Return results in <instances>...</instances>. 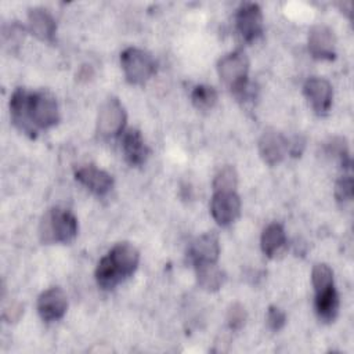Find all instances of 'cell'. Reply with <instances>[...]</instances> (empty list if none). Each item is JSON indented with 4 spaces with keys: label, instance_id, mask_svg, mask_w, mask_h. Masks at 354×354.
<instances>
[{
    "label": "cell",
    "instance_id": "cell-3",
    "mask_svg": "<svg viewBox=\"0 0 354 354\" xmlns=\"http://www.w3.org/2000/svg\"><path fill=\"white\" fill-rule=\"evenodd\" d=\"M39 234L44 243H68L77 234V220L68 209H50L40 221Z\"/></svg>",
    "mask_w": 354,
    "mask_h": 354
},
{
    "label": "cell",
    "instance_id": "cell-14",
    "mask_svg": "<svg viewBox=\"0 0 354 354\" xmlns=\"http://www.w3.org/2000/svg\"><path fill=\"white\" fill-rule=\"evenodd\" d=\"M75 178L88 191L100 196L108 194L113 187L112 176L108 171L98 169L93 165L79 167L75 171Z\"/></svg>",
    "mask_w": 354,
    "mask_h": 354
},
{
    "label": "cell",
    "instance_id": "cell-20",
    "mask_svg": "<svg viewBox=\"0 0 354 354\" xmlns=\"http://www.w3.org/2000/svg\"><path fill=\"white\" fill-rule=\"evenodd\" d=\"M191 101L199 111H210L217 102V91L207 84L195 86L191 93Z\"/></svg>",
    "mask_w": 354,
    "mask_h": 354
},
{
    "label": "cell",
    "instance_id": "cell-11",
    "mask_svg": "<svg viewBox=\"0 0 354 354\" xmlns=\"http://www.w3.org/2000/svg\"><path fill=\"white\" fill-rule=\"evenodd\" d=\"M308 51L317 59H333L336 57V37L325 25H315L308 33Z\"/></svg>",
    "mask_w": 354,
    "mask_h": 354
},
{
    "label": "cell",
    "instance_id": "cell-12",
    "mask_svg": "<svg viewBox=\"0 0 354 354\" xmlns=\"http://www.w3.org/2000/svg\"><path fill=\"white\" fill-rule=\"evenodd\" d=\"M304 95L310 102L311 108L318 115H325L330 109L333 91L328 80L322 77H310L303 87Z\"/></svg>",
    "mask_w": 354,
    "mask_h": 354
},
{
    "label": "cell",
    "instance_id": "cell-17",
    "mask_svg": "<svg viewBox=\"0 0 354 354\" xmlns=\"http://www.w3.org/2000/svg\"><path fill=\"white\" fill-rule=\"evenodd\" d=\"M315 313L322 322H333L339 313V295L335 285L315 292Z\"/></svg>",
    "mask_w": 354,
    "mask_h": 354
},
{
    "label": "cell",
    "instance_id": "cell-5",
    "mask_svg": "<svg viewBox=\"0 0 354 354\" xmlns=\"http://www.w3.org/2000/svg\"><path fill=\"white\" fill-rule=\"evenodd\" d=\"M120 65L126 80L131 84L145 83L156 69L152 55L137 47H127L122 51Z\"/></svg>",
    "mask_w": 354,
    "mask_h": 354
},
{
    "label": "cell",
    "instance_id": "cell-7",
    "mask_svg": "<svg viewBox=\"0 0 354 354\" xmlns=\"http://www.w3.org/2000/svg\"><path fill=\"white\" fill-rule=\"evenodd\" d=\"M210 213L217 224L223 227L232 224L241 213V199L236 191H214Z\"/></svg>",
    "mask_w": 354,
    "mask_h": 354
},
{
    "label": "cell",
    "instance_id": "cell-22",
    "mask_svg": "<svg viewBox=\"0 0 354 354\" xmlns=\"http://www.w3.org/2000/svg\"><path fill=\"white\" fill-rule=\"evenodd\" d=\"M311 282H313L315 292L335 285L333 272H332L330 267L324 263L315 264L313 268V272H311Z\"/></svg>",
    "mask_w": 354,
    "mask_h": 354
},
{
    "label": "cell",
    "instance_id": "cell-1",
    "mask_svg": "<svg viewBox=\"0 0 354 354\" xmlns=\"http://www.w3.org/2000/svg\"><path fill=\"white\" fill-rule=\"evenodd\" d=\"M10 115L14 126L29 137H36L39 130L53 127L59 120L55 97L46 91H29L18 87L10 98Z\"/></svg>",
    "mask_w": 354,
    "mask_h": 354
},
{
    "label": "cell",
    "instance_id": "cell-19",
    "mask_svg": "<svg viewBox=\"0 0 354 354\" xmlns=\"http://www.w3.org/2000/svg\"><path fill=\"white\" fill-rule=\"evenodd\" d=\"M195 271H196L198 285L207 292L218 290L224 283L225 277H224V272L221 271V268H218L217 263H207V264L196 266Z\"/></svg>",
    "mask_w": 354,
    "mask_h": 354
},
{
    "label": "cell",
    "instance_id": "cell-25",
    "mask_svg": "<svg viewBox=\"0 0 354 354\" xmlns=\"http://www.w3.org/2000/svg\"><path fill=\"white\" fill-rule=\"evenodd\" d=\"M248 314L241 303H232L227 310V324L231 330H239L246 322Z\"/></svg>",
    "mask_w": 354,
    "mask_h": 354
},
{
    "label": "cell",
    "instance_id": "cell-9",
    "mask_svg": "<svg viewBox=\"0 0 354 354\" xmlns=\"http://www.w3.org/2000/svg\"><path fill=\"white\" fill-rule=\"evenodd\" d=\"M220 254V242L216 234L206 232L194 239L188 248L187 257L194 267L207 263H217Z\"/></svg>",
    "mask_w": 354,
    "mask_h": 354
},
{
    "label": "cell",
    "instance_id": "cell-16",
    "mask_svg": "<svg viewBox=\"0 0 354 354\" xmlns=\"http://www.w3.org/2000/svg\"><path fill=\"white\" fill-rule=\"evenodd\" d=\"M29 30L43 41H53L57 30V24L48 10L41 7L30 8L28 12Z\"/></svg>",
    "mask_w": 354,
    "mask_h": 354
},
{
    "label": "cell",
    "instance_id": "cell-15",
    "mask_svg": "<svg viewBox=\"0 0 354 354\" xmlns=\"http://www.w3.org/2000/svg\"><path fill=\"white\" fill-rule=\"evenodd\" d=\"M122 149L124 159L131 166H141L149 155V149L142 138V134L137 129H129L123 131Z\"/></svg>",
    "mask_w": 354,
    "mask_h": 354
},
{
    "label": "cell",
    "instance_id": "cell-8",
    "mask_svg": "<svg viewBox=\"0 0 354 354\" xmlns=\"http://www.w3.org/2000/svg\"><path fill=\"white\" fill-rule=\"evenodd\" d=\"M236 30L239 32L241 37L252 43L263 33V14L261 8L254 3H245L242 4L235 15Z\"/></svg>",
    "mask_w": 354,
    "mask_h": 354
},
{
    "label": "cell",
    "instance_id": "cell-6",
    "mask_svg": "<svg viewBox=\"0 0 354 354\" xmlns=\"http://www.w3.org/2000/svg\"><path fill=\"white\" fill-rule=\"evenodd\" d=\"M126 111L120 101L111 97L102 102L97 116V131L105 138L118 137L124 131Z\"/></svg>",
    "mask_w": 354,
    "mask_h": 354
},
{
    "label": "cell",
    "instance_id": "cell-21",
    "mask_svg": "<svg viewBox=\"0 0 354 354\" xmlns=\"http://www.w3.org/2000/svg\"><path fill=\"white\" fill-rule=\"evenodd\" d=\"M238 184V174L234 166L221 167L213 180V191H235Z\"/></svg>",
    "mask_w": 354,
    "mask_h": 354
},
{
    "label": "cell",
    "instance_id": "cell-26",
    "mask_svg": "<svg viewBox=\"0 0 354 354\" xmlns=\"http://www.w3.org/2000/svg\"><path fill=\"white\" fill-rule=\"evenodd\" d=\"M266 322L267 326L274 330L278 332L281 330L285 324H286V314L277 306H270L267 310V315H266Z\"/></svg>",
    "mask_w": 354,
    "mask_h": 354
},
{
    "label": "cell",
    "instance_id": "cell-4",
    "mask_svg": "<svg viewBox=\"0 0 354 354\" xmlns=\"http://www.w3.org/2000/svg\"><path fill=\"white\" fill-rule=\"evenodd\" d=\"M220 79L231 88L235 95H243L248 88L249 59L241 50H235L224 55L217 62Z\"/></svg>",
    "mask_w": 354,
    "mask_h": 354
},
{
    "label": "cell",
    "instance_id": "cell-18",
    "mask_svg": "<svg viewBox=\"0 0 354 354\" xmlns=\"http://www.w3.org/2000/svg\"><path fill=\"white\" fill-rule=\"evenodd\" d=\"M260 245L263 253L267 257L277 256L286 245V235L283 227L278 223L268 224L261 234Z\"/></svg>",
    "mask_w": 354,
    "mask_h": 354
},
{
    "label": "cell",
    "instance_id": "cell-10",
    "mask_svg": "<svg viewBox=\"0 0 354 354\" xmlns=\"http://www.w3.org/2000/svg\"><path fill=\"white\" fill-rule=\"evenodd\" d=\"M68 308V299L62 289L53 286L37 299V313L43 321L51 322L61 319Z\"/></svg>",
    "mask_w": 354,
    "mask_h": 354
},
{
    "label": "cell",
    "instance_id": "cell-27",
    "mask_svg": "<svg viewBox=\"0 0 354 354\" xmlns=\"http://www.w3.org/2000/svg\"><path fill=\"white\" fill-rule=\"evenodd\" d=\"M304 147H306V140L300 136H296L292 140H288V152L292 156H300Z\"/></svg>",
    "mask_w": 354,
    "mask_h": 354
},
{
    "label": "cell",
    "instance_id": "cell-28",
    "mask_svg": "<svg viewBox=\"0 0 354 354\" xmlns=\"http://www.w3.org/2000/svg\"><path fill=\"white\" fill-rule=\"evenodd\" d=\"M21 314H22V307L19 304H17V303H12L8 308H4L3 318L6 321L11 322V321H17L21 317Z\"/></svg>",
    "mask_w": 354,
    "mask_h": 354
},
{
    "label": "cell",
    "instance_id": "cell-23",
    "mask_svg": "<svg viewBox=\"0 0 354 354\" xmlns=\"http://www.w3.org/2000/svg\"><path fill=\"white\" fill-rule=\"evenodd\" d=\"M25 36V29L17 22H12L3 29V43L6 47H10L11 51L18 48Z\"/></svg>",
    "mask_w": 354,
    "mask_h": 354
},
{
    "label": "cell",
    "instance_id": "cell-13",
    "mask_svg": "<svg viewBox=\"0 0 354 354\" xmlns=\"http://www.w3.org/2000/svg\"><path fill=\"white\" fill-rule=\"evenodd\" d=\"M288 152V140L277 130H266L259 140V153L261 159L270 165L282 162Z\"/></svg>",
    "mask_w": 354,
    "mask_h": 354
},
{
    "label": "cell",
    "instance_id": "cell-2",
    "mask_svg": "<svg viewBox=\"0 0 354 354\" xmlns=\"http://www.w3.org/2000/svg\"><path fill=\"white\" fill-rule=\"evenodd\" d=\"M140 253L129 242L116 243L95 268V279L101 289L111 290L123 279L131 277L138 267Z\"/></svg>",
    "mask_w": 354,
    "mask_h": 354
},
{
    "label": "cell",
    "instance_id": "cell-24",
    "mask_svg": "<svg viewBox=\"0 0 354 354\" xmlns=\"http://www.w3.org/2000/svg\"><path fill=\"white\" fill-rule=\"evenodd\" d=\"M354 194V184L351 174H343L335 185V198L339 203L350 202Z\"/></svg>",
    "mask_w": 354,
    "mask_h": 354
}]
</instances>
